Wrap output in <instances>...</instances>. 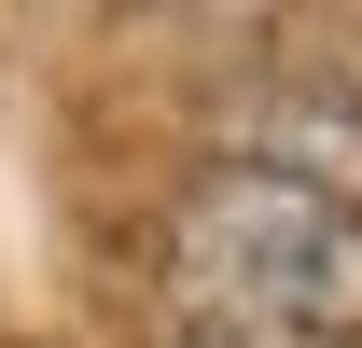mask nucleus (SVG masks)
Here are the masks:
<instances>
[{
	"mask_svg": "<svg viewBox=\"0 0 362 348\" xmlns=\"http://www.w3.org/2000/svg\"><path fill=\"white\" fill-rule=\"evenodd\" d=\"M168 335L181 348H349L362 209L293 168H209L168 209Z\"/></svg>",
	"mask_w": 362,
	"mask_h": 348,
	"instance_id": "f257e3e1",
	"label": "nucleus"
}]
</instances>
